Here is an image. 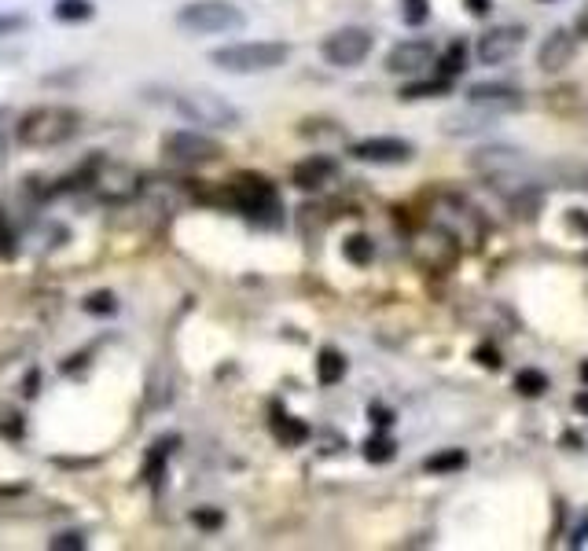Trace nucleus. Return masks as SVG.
Masks as SVG:
<instances>
[{"label": "nucleus", "instance_id": "obj_31", "mask_svg": "<svg viewBox=\"0 0 588 551\" xmlns=\"http://www.w3.org/2000/svg\"><path fill=\"white\" fill-rule=\"evenodd\" d=\"M85 544H89V540L81 537V533H56V537L48 540V548H56V551H85Z\"/></svg>", "mask_w": 588, "mask_h": 551}, {"label": "nucleus", "instance_id": "obj_5", "mask_svg": "<svg viewBox=\"0 0 588 551\" xmlns=\"http://www.w3.org/2000/svg\"><path fill=\"white\" fill-rule=\"evenodd\" d=\"M214 199L232 206V210H239V214H247L250 221H261V225L276 221V214H280V195H276V188H272L265 177H258V173H243V177L228 180Z\"/></svg>", "mask_w": 588, "mask_h": 551}, {"label": "nucleus", "instance_id": "obj_32", "mask_svg": "<svg viewBox=\"0 0 588 551\" xmlns=\"http://www.w3.org/2000/svg\"><path fill=\"white\" fill-rule=\"evenodd\" d=\"M192 522L199 529H217L221 522H225V515H221V511H210V507H195V511H192Z\"/></svg>", "mask_w": 588, "mask_h": 551}, {"label": "nucleus", "instance_id": "obj_10", "mask_svg": "<svg viewBox=\"0 0 588 551\" xmlns=\"http://www.w3.org/2000/svg\"><path fill=\"white\" fill-rule=\"evenodd\" d=\"M162 151H166V158L177 162V166H210V162L221 158V144L203 133H192V129L170 133L162 140Z\"/></svg>", "mask_w": 588, "mask_h": 551}, {"label": "nucleus", "instance_id": "obj_38", "mask_svg": "<svg viewBox=\"0 0 588 551\" xmlns=\"http://www.w3.org/2000/svg\"><path fill=\"white\" fill-rule=\"evenodd\" d=\"M577 34H585L588 37V8L581 15H577Z\"/></svg>", "mask_w": 588, "mask_h": 551}, {"label": "nucleus", "instance_id": "obj_24", "mask_svg": "<svg viewBox=\"0 0 588 551\" xmlns=\"http://www.w3.org/2000/svg\"><path fill=\"white\" fill-rule=\"evenodd\" d=\"M515 390H519L522 397H541L544 390H548V375L537 372V368H522V372L515 375Z\"/></svg>", "mask_w": 588, "mask_h": 551}, {"label": "nucleus", "instance_id": "obj_1", "mask_svg": "<svg viewBox=\"0 0 588 551\" xmlns=\"http://www.w3.org/2000/svg\"><path fill=\"white\" fill-rule=\"evenodd\" d=\"M471 169L478 177H486L493 184V192H500L504 199H515V195L530 192V188H541L548 184V162H533L526 151L508 144H489L471 151Z\"/></svg>", "mask_w": 588, "mask_h": 551}, {"label": "nucleus", "instance_id": "obj_29", "mask_svg": "<svg viewBox=\"0 0 588 551\" xmlns=\"http://www.w3.org/2000/svg\"><path fill=\"white\" fill-rule=\"evenodd\" d=\"M364 456L372 463H390L394 460V441L390 438H368L364 441Z\"/></svg>", "mask_w": 588, "mask_h": 551}, {"label": "nucleus", "instance_id": "obj_16", "mask_svg": "<svg viewBox=\"0 0 588 551\" xmlns=\"http://www.w3.org/2000/svg\"><path fill=\"white\" fill-rule=\"evenodd\" d=\"M574 56H577L574 34H570V30H552L548 41L541 45V52H537V63H541V70H548V74H559V70H566L574 63Z\"/></svg>", "mask_w": 588, "mask_h": 551}, {"label": "nucleus", "instance_id": "obj_13", "mask_svg": "<svg viewBox=\"0 0 588 551\" xmlns=\"http://www.w3.org/2000/svg\"><path fill=\"white\" fill-rule=\"evenodd\" d=\"M522 41H526V30H522V26H493V30H486V34L478 37V59H482L486 67L508 63V59L522 48Z\"/></svg>", "mask_w": 588, "mask_h": 551}, {"label": "nucleus", "instance_id": "obj_33", "mask_svg": "<svg viewBox=\"0 0 588 551\" xmlns=\"http://www.w3.org/2000/svg\"><path fill=\"white\" fill-rule=\"evenodd\" d=\"M15 232L8 228V217L0 214V258H15Z\"/></svg>", "mask_w": 588, "mask_h": 551}, {"label": "nucleus", "instance_id": "obj_27", "mask_svg": "<svg viewBox=\"0 0 588 551\" xmlns=\"http://www.w3.org/2000/svg\"><path fill=\"white\" fill-rule=\"evenodd\" d=\"M464 56H467V52H464V45H460V41H456V45H449V52L438 59L441 78H456V74L464 70Z\"/></svg>", "mask_w": 588, "mask_h": 551}, {"label": "nucleus", "instance_id": "obj_14", "mask_svg": "<svg viewBox=\"0 0 588 551\" xmlns=\"http://www.w3.org/2000/svg\"><path fill=\"white\" fill-rule=\"evenodd\" d=\"M430 59H434V45L416 37V41H401V45L390 48L386 70L390 74H419L423 67H430Z\"/></svg>", "mask_w": 588, "mask_h": 551}, {"label": "nucleus", "instance_id": "obj_22", "mask_svg": "<svg viewBox=\"0 0 588 551\" xmlns=\"http://www.w3.org/2000/svg\"><path fill=\"white\" fill-rule=\"evenodd\" d=\"M430 474H449V471H460V467H467V452L464 449H445L438 452V456H430L427 463H423Z\"/></svg>", "mask_w": 588, "mask_h": 551}, {"label": "nucleus", "instance_id": "obj_36", "mask_svg": "<svg viewBox=\"0 0 588 551\" xmlns=\"http://www.w3.org/2000/svg\"><path fill=\"white\" fill-rule=\"evenodd\" d=\"M467 8H471V15H486L493 8V0H467Z\"/></svg>", "mask_w": 588, "mask_h": 551}, {"label": "nucleus", "instance_id": "obj_21", "mask_svg": "<svg viewBox=\"0 0 588 551\" xmlns=\"http://www.w3.org/2000/svg\"><path fill=\"white\" fill-rule=\"evenodd\" d=\"M92 15H96L92 0H56V8H52L56 23H89Z\"/></svg>", "mask_w": 588, "mask_h": 551}, {"label": "nucleus", "instance_id": "obj_17", "mask_svg": "<svg viewBox=\"0 0 588 551\" xmlns=\"http://www.w3.org/2000/svg\"><path fill=\"white\" fill-rule=\"evenodd\" d=\"M335 169H339L335 166V158L313 155V158H306V162H298V166H294V184H298V188H306V192H317V188L331 184Z\"/></svg>", "mask_w": 588, "mask_h": 551}, {"label": "nucleus", "instance_id": "obj_20", "mask_svg": "<svg viewBox=\"0 0 588 551\" xmlns=\"http://www.w3.org/2000/svg\"><path fill=\"white\" fill-rule=\"evenodd\" d=\"M342 375H346V357H342L339 349H320L317 357V379L320 386H335L342 383Z\"/></svg>", "mask_w": 588, "mask_h": 551}, {"label": "nucleus", "instance_id": "obj_6", "mask_svg": "<svg viewBox=\"0 0 588 551\" xmlns=\"http://www.w3.org/2000/svg\"><path fill=\"white\" fill-rule=\"evenodd\" d=\"M291 48L283 41H243V45H225L210 52V63L228 74H265L287 63Z\"/></svg>", "mask_w": 588, "mask_h": 551}, {"label": "nucleus", "instance_id": "obj_34", "mask_svg": "<svg viewBox=\"0 0 588 551\" xmlns=\"http://www.w3.org/2000/svg\"><path fill=\"white\" fill-rule=\"evenodd\" d=\"M475 357H478V364H482V368H493V372L500 368V353H497L493 346H482V349L475 353Z\"/></svg>", "mask_w": 588, "mask_h": 551}, {"label": "nucleus", "instance_id": "obj_15", "mask_svg": "<svg viewBox=\"0 0 588 551\" xmlns=\"http://www.w3.org/2000/svg\"><path fill=\"white\" fill-rule=\"evenodd\" d=\"M467 100H471V107H482L489 114H504V111H519L522 92L511 89V85H471Z\"/></svg>", "mask_w": 588, "mask_h": 551}, {"label": "nucleus", "instance_id": "obj_28", "mask_svg": "<svg viewBox=\"0 0 588 551\" xmlns=\"http://www.w3.org/2000/svg\"><path fill=\"white\" fill-rule=\"evenodd\" d=\"M401 19L408 26H423L430 19V0H401Z\"/></svg>", "mask_w": 588, "mask_h": 551}, {"label": "nucleus", "instance_id": "obj_39", "mask_svg": "<svg viewBox=\"0 0 588 551\" xmlns=\"http://www.w3.org/2000/svg\"><path fill=\"white\" fill-rule=\"evenodd\" d=\"M4 158H8V140H4V133H0V166H4Z\"/></svg>", "mask_w": 588, "mask_h": 551}, {"label": "nucleus", "instance_id": "obj_40", "mask_svg": "<svg viewBox=\"0 0 588 551\" xmlns=\"http://www.w3.org/2000/svg\"><path fill=\"white\" fill-rule=\"evenodd\" d=\"M581 383L588 386V360H585V364H581Z\"/></svg>", "mask_w": 588, "mask_h": 551}, {"label": "nucleus", "instance_id": "obj_30", "mask_svg": "<svg viewBox=\"0 0 588 551\" xmlns=\"http://www.w3.org/2000/svg\"><path fill=\"white\" fill-rule=\"evenodd\" d=\"M26 26H30V19L19 12H0V37H15V34H23Z\"/></svg>", "mask_w": 588, "mask_h": 551}, {"label": "nucleus", "instance_id": "obj_35", "mask_svg": "<svg viewBox=\"0 0 588 551\" xmlns=\"http://www.w3.org/2000/svg\"><path fill=\"white\" fill-rule=\"evenodd\" d=\"M368 416H372L375 423H379V427H390V423H394V416H390V412H386V408H379V405H375L372 412H368Z\"/></svg>", "mask_w": 588, "mask_h": 551}, {"label": "nucleus", "instance_id": "obj_8", "mask_svg": "<svg viewBox=\"0 0 588 551\" xmlns=\"http://www.w3.org/2000/svg\"><path fill=\"white\" fill-rule=\"evenodd\" d=\"M243 23H247L243 12L228 0H195L177 12V26L188 34H232L243 30Z\"/></svg>", "mask_w": 588, "mask_h": 551}, {"label": "nucleus", "instance_id": "obj_19", "mask_svg": "<svg viewBox=\"0 0 588 551\" xmlns=\"http://www.w3.org/2000/svg\"><path fill=\"white\" fill-rule=\"evenodd\" d=\"M173 445H177V438H159L151 449H147V463H144V478L147 482H155L159 485L162 482V474H166V460H170V452H173Z\"/></svg>", "mask_w": 588, "mask_h": 551}, {"label": "nucleus", "instance_id": "obj_18", "mask_svg": "<svg viewBox=\"0 0 588 551\" xmlns=\"http://www.w3.org/2000/svg\"><path fill=\"white\" fill-rule=\"evenodd\" d=\"M269 427H272V434L283 441V445H302V441L309 438V427H306V423H302V419H294V416H287L280 405L272 408Z\"/></svg>", "mask_w": 588, "mask_h": 551}, {"label": "nucleus", "instance_id": "obj_2", "mask_svg": "<svg viewBox=\"0 0 588 551\" xmlns=\"http://www.w3.org/2000/svg\"><path fill=\"white\" fill-rule=\"evenodd\" d=\"M81 129V114L74 107H59V103H45L26 111L15 125V140L30 151H45V147H59L74 140Z\"/></svg>", "mask_w": 588, "mask_h": 551}, {"label": "nucleus", "instance_id": "obj_9", "mask_svg": "<svg viewBox=\"0 0 588 551\" xmlns=\"http://www.w3.org/2000/svg\"><path fill=\"white\" fill-rule=\"evenodd\" d=\"M412 258L423 272H449L460 261V247L453 236H445L441 228L427 225L412 236Z\"/></svg>", "mask_w": 588, "mask_h": 551}, {"label": "nucleus", "instance_id": "obj_25", "mask_svg": "<svg viewBox=\"0 0 588 551\" xmlns=\"http://www.w3.org/2000/svg\"><path fill=\"white\" fill-rule=\"evenodd\" d=\"M441 92H449V78L416 81V85H405V89H401V100H423V96H441Z\"/></svg>", "mask_w": 588, "mask_h": 551}, {"label": "nucleus", "instance_id": "obj_7", "mask_svg": "<svg viewBox=\"0 0 588 551\" xmlns=\"http://www.w3.org/2000/svg\"><path fill=\"white\" fill-rule=\"evenodd\" d=\"M173 107L181 118H188L192 125H210V129H236L239 125V111L225 96L206 89H184L173 96Z\"/></svg>", "mask_w": 588, "mask_h": 551}, {"label": "nucleus", "instance_id": "obj_23", "mask_svg": "<svg viewBox=\"0 0 588 551\" xmlns=\"http://www.w3.org/2000/svg\"><path fill=\"white\" fill-rule=\"evenodd\" d=\"M342 254H346L350 265H372L375 247H372V239L368 236H350L346 243H342Z\"/></svg>", "mask_w": 588, "mask_h": 551}, {"label": "nucleus", "instance_id": "obj_12", "mask_svg": "<svg viewBox=\"0 0 588 551\" xmlns=\"http://www.w3.org/2000/svg\"><path fill=\"white\" fill-rule=\"evenodd\" d=\"M350 155L357 162H372V166H405V162H412L416 147L408 140H397V136H368L350 147Z\"/></svg>", "mask_w": 588, "mask_h": 551}, {"label": "nucleus", "instance_id": "obj_11", "mask_svg": "<svg viewBox=\"0 0 588 551\" xmlns=\"http://www.w3.org/2000/svg\"><path fill=\"white\" fill-rule=\"evenodd\" d=\"M372 45L375 41L368 30H361V26H342L331 37H324L320 52H324V59H328L331 67H357V63H364V59L372 56Z\"/></svg>", "mask_w": 588, "mask_h": 551}, {"label": "nucleus", "instance_id": "obj_37", "mask_svg": "<svg viewBox=\"0 0 588 551\" xmlns=\"http://www.w3.org/2000/svg\"><path fill=\"white\" fill-rule=\"evenodd\" d=\"M574 405H577V412H585L588 416V390H581V394L574 397Z\"/></svg>", "mask_w": 588, "mask_h": 551}, {"label": "nucleus", "instance_id": "obj_3", "mask_svg": "<svg viewBox=\"0 0 588 551\" xmlns=\"http://www.w3.org/2000/svg\"><path fill=\"white\" fill-rule=\"evenodd\" d=\"M427 221L434 228H441L445 236H453L460 250H478L482 247V236H486V221H482V214L467 203L464 195H456V192L430 195Z\"/></svg>", "mask_w": 588, "mask_h": 551}, {"label": "nucleus", "instance_id": "obj_26", "mask_svg": "<svg viewBox=\"0 0 588 551\" xmlns=\"http://www.w3.org/2000/svg\"><path fill=\"white\" fill-rule=\"evenodd\" d=\"M85 313H92V316H114L118 313V298H114L111 291H96V294H89L85 298Z\"/></svg>", "mask_w": 588, "mask_h": 551}, {"label": "nucleus", "instance_id": "obj_4", "mask_svg": "<svg viewBox=\"0 0 588 551\" xmlns=\"http://www.w3.org/2000/svg\"><path fill=\"white\" fill-rule=\"evenodd\" d=\"M85 184L107 206H125L144 195V173L133 162H118V158H92L85 169Z\"/></svg>", "mask_w": 588, "mask_h": 551}]
</instances>
